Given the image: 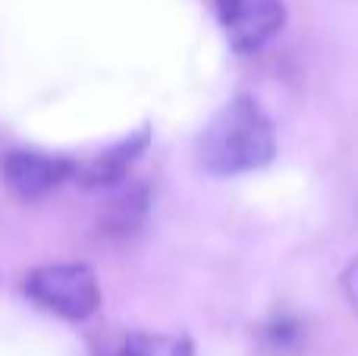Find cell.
<instances>
[{
  "instance_id": "6da1fadb",
  "label": "cell",
  "mask_w": 358,
  "mask_h": 356,
  "mask_svg": "<svg viewBox=\"0 0 358 356\" xmlns=\"http://www.w3.org/2000/svg\"><path fill=\"white\" fill-rule=\"evenodd\" d=\"M277 151L273 126L258 101L239 95L214 114L198 142V158L214 177H233L271 164Z\"/></svg>"
},
{
  "instance_id": "7a4b0ae2",
  "label": "cell",
  "mask_w": 358,
  "mask_h": 356,
  "mask_svg": "<svg viewBox=\"0 0 358 356\" xmlns=\"http://www.w3.org/2000/svg\"><path fill=\"white\" fill-rule=\"evenodd\" d=\"M25 294L41 309L69 322L98 313L101 287L88 265H41L25 278Z\"/></svg>"
},
{
  "instance_id": "3957f363",
  "label": "cell",
  "mask_w": 358,
  "mask_h": 356,
  "mask_svg": "<svg viewBox=\"0 0 358 356\" xmlns=\"http://www.w3.org/2000/svg\"><path fill=\"white\" fill-rule=\"evenodd\" d=\"M229 44L242 54L267 48L286 22L283 0H214Z\"/></svg>"
},
{
  "instance_id": "277c9868",
  "label": "cell",
  "mask_w": 358,
  "mask_h": 356,
  "mask_svg": "<svg viewBox=\"0 0 358 356\" xmlns=\"http://www.w3.org/2000/svg\"><path fill=\"white\" fill-rule=\"evenodd\" d=\"M3 177L22 199H41L63 180H73L76 161L69 158H50L41 151H10L3 158Z\"/></svg>"
},
{
  "instance_id": "5b68a950",
  "label": "cell",
  "mask_w": 358,
  "mask_h": 356,
  "mask_svg": "<svg viewBox=\"0 0 358 356\" xmlns=\"http://www.w3.org/2000/svg\"><path fill=\"white\" fill-rule=\"evenodd\" d=\"M145 145H148V130L136 132V136L126 139V142H120V145H113V149L101 151V155L88 158V161L76 164V170H73L76 183L92 186V189L113 186V183H120L126 177V170H129L132 161L145 151Z\"/></svg>"
},
{
  "instance_id": "8992f818",
  "label": "cell",
  "mask_w": 358,
  "mask_h": 356,
  "mask_svg": "<svg viewBox=\"0 0 358 356\" xmlns=\"http://www.w3.org/2000/svg\"><path fill=\"white\" fill-rule=\"evenodd\" d=\"M120 356H195V347L176 334H132Z\"/></svg>"
},
{
  "instance_id": "52a82bcc",
  "label": "cell",
  "mask_w": 358,
  "mask_h": 356,
  "mask_svg": "<svg viewBox=\"0 0 358 356\" xmlns=\"http://www.w3.org/2000/svg\"><path fill=\"white\" fill-rule=\"evenodd\" d=\"M145 208H148V193H145V189H132V193L120 196L110 205V214H107L110 233H132L142 224Z\"/></svg>"
},
{
  "instance_id": "ba28073f",
  "label": "cell",
  "mask_w": 358,
  "mask_h": 356,
  "mask_svg": "<svg viewBox=\"0 0 358 356\" xmlns=\"http://www.w3.org/2000/svg\"><path fill=\"white\" fill-rule=\"evenodd\" d=\"M264 334L273 350H292V347L302 341V325H299L292 315H277V319L267 325Z\"/></svg>"
},
{
  "instance_id": "9c48e42d",
  "label": "cell",
  "mask_w": 358,
  "mask_h": 356,
  "mask_svg": "<svg viewBox=\"0 0 358 356\" xmlns=\"http://www.w3.org/2000/svg\"><path fill=\"white\" fill-rule=\"evenodd\" d=\"M343 294H346L349 306L358 313V259L346 268V275H343Z\"/></svg>"
}]
</instances>
